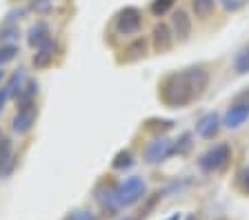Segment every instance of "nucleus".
<instances>
[{"instance_id": "1", "label": "nucleus", "mask_w": 249, "mask_h": 220, "mask_svg": "<svg viewBox=\"0 0 249 220\" xmlns=\"http://www.w3.org/2000/svg\"><path fill=\"white\" fill-rule=\"evenodd\" d=\"M209 85V73L202 67H189L169 73L160 83V100L167 107H187L196 102Z\"/></svg>"}, {"instance_id": "2", "label": "nucleus", "mask_w": 249, "mask_h": 220, "mask_svg": "<svg viewBox=\"0 0 249 220\" xmlns=\"http://www.w3.org/2000/svg\"><path fill=\"white\" fill-rule=\"evenodd\" d=\"M147 196V183L140 176H129L124 178L120 185H116V203H118V209L124 207H134L140 200H145Z\"/></svg>"}, {"instance_id": "3", "label": "nucleus", "mask_w": 249, "mask_h": 220, "mask_svg": "<svg viewBox=\"0 0 249 220\" xmlns=\"http://www.w3.org/2000/svg\"><path fill=\"white\" fill-rule=\"evenodd\" d=\"M229 160H231V147H229V142H216V145L209 147L207 152L198 158V167L205 173H216L227 167Z\"/></svg>"}, {"instance_id": "4", "label": "nucleus", "mask_w": 249, "mask_h": 220, "mask_svg": "<svg viewBox=\"0 0 249 220\" xmlns=\"http://www.w3.org/2000/svg\"><path fill=\"white\" fill-rule=\"evenodd\" d=\"M142 27V14L136 7H124L116 16V32L123 36H136Z\"/></svg>"}, {"instance_id": "5", "label": "nucleus", "mask_w": 249, "mask_h": 220, "mask_svg": "<svg viewBox=\"0 0 249 220\" xmlns=\"http://www.w3.org/2000/svg\"><path fill=\"white\" fill-rule=\"evenodd\" d=\"M174 156V140L165 136H158L147 145L145 149V163L147 165H160Z\"/></svg>"}, {"instance_id": "6", "label": "nucleus", "mask_w": 249, "mask_h": 220, "mask_svg": "<svg viewBox=\"0 0 249 220\" xmlns=\"http://www.w3.org/2000/svg\"><path fill=\"white\" fill-rule=\"evenodd\" d=\"M36 120H38V105L36 102L20 105L18 111H16V116H14V120H11V129L22 136V134H29V131L34 129Z\"/></svg>"}, {"instance_id": "7", "label": "nucleus", "mask_w": 249, "mask_h": 220, "mask_svg": "<svg viewBox=\"0 0 249 220\" xmlns=\"http://www.w3.org/2000/svg\"><path fill=\"white\" fill-rule=\"evenodd\" d=\"M223 127V118L216 114V111H207V114H202L196 122V134L205 140H213L218 136V131Z\"/></svg>"}, {"instance_id": "8", "label": "nucleus", "mask_w": 249, "mask_h": 220, "mask_svg": "<svg viewBox=\"0 0 249 220\" xmlns=\"http://www.w3.org/2000/svg\"><path fill=\"white\" fill-rule=\"evenodd\" d=\"M174 42H176V36L171 32V25L167 22H158V25L151 29V45L158 53H165L174 47Z\"/></svg>"}, {"instance_id": "9", "label": "nucleus", "mask_w": 249, "mask_h": 220, "mask_svg": "<svg viewBox=\"0 0 249 220\" xmlns=\"http://www.w3.org/2000/svg\"><path fill=\"white\" fill-rule=\"evenodd\" d=\"M169 25H171L174 36H176L180 42L189 40V36H192V16H189L182 7H178V9L171 11V22Z\"/></svg>"}, {"instance_id": "10", "label": "nucleus", "mask_w": 249, "mask_h": 220, "mask_svg": "<svg viewBox=\"0 0 249 220\" xmlns=\"http://www.w3.org/2000/svg\"><path fill=\"white\" fill-rule=\"evenodd\" d=\"M249 120V105L247 102H233L227 107L223 116V127L227 129H240Z\"/></svg>"}, {"instance_id": "11", "label": "nucleus", "mask_w": 249, "mask_h": 220, "mask_svg": "<svg viewBox=\"0 0 249 220\" xmlns=\"http://www.w3.org/2000/svg\"><path fill=\"white\" fill-rule=\"evenodd\" d=\"M27 42H29L31 49H40L42 45L47 42H52V32H49V25L47 22H36V25L29 27V32H27Z\"/></svg>"}, {"instance_id": "12", "label": "nucleus", "mask_w": 249, "mask_h": 220, "mask_svg": "<svg viewBox=\"0 0 249 220\" xmlns=\"http://www.w3.org/2000/svg\"><path fill=\"white\" fill-rule=\"evenodd\" d=\"M16 165L14 145L9 138H0V176H9Z\"/></svg>"}, {"instance_id": "13", "label": "nucleus", "mask_w": 249, "mask_h": 220, "mask_svg": "<svg viewBox=\"0 0 249 220\" xmlns=\"http://www.w3.org/2000/svg\"><path fill=\"white\" fill-rule=\"evenodd\" d=\"M53 56H56V45L53 42H47L40 49H36V56H34V67L36 69H47L53 63Z\"/></svg>"}, {"instance_id": "14", "label": "nucleus", "mask_w": 249, "mask_h": 220, "mask_svg": "<svg viewBox=\"0 0 249 220\" xmlns=\"http://www.w3.org/2000/svg\"><path fill=\"white\" fill-rule=\"evenodd\" d=\"M96 200L100 203V207L107 211H118V203H116V187H100L96 189Z\"/></svg>"}, {"instance_id": "15", "label": "nucleus", "mask_w": 249, "mask_h": 220, "mask_svg": "<svg viewBox=\"0 0 249 220\" xmlns=\"http://www.w3.org/2000/svg\"><path fill=\"white\" fill-rule=\"evenodd\" d=\"M25 83H27L25 69H18V71L11 73L9 80H7V85H5V89H7V94H9V98H18V96H20V91H22V87H25Z\"/></svg>"}, {"instance_id": "16", "label": "nucleus", "mask_w": 249, "mask_h": 220, "mask_svg": "<svg viewBox=\"0 0 249 220\" xmlns=\"http://www.w3.org/2000/svg\"><path fill=\"white\" fill-rule=\"evenodd\" d=\"M147 47H149L147 38H136L129 47L124 49V60H129V63H131V60H138V58H142L147 53Z\"/></svg>"}, {"instance_id": "17", "label": "nucleus", "mask_w": 249, "mask_h": 220, "mask_svg": "<svg viewBox=\"0 0 249 220\" xmlns=\"http://www.w3.org/2000/svg\"><path fill=\"white\" fill-rule=\"evenodd\" d=\"M216 9V0H192V11L194 16L200 20H207Z\"/></svg>"}, {"instance_id": "18", "label": "nucleus", "mask_w": 249, "mask_h": 220, "mask_svg": "<svg viewBox=\"0 0 249 220\" xmlns=\"http://www.w3.org/2000/svg\"><path fill=\"white\" fill-rule=\"evenodd\" d=\"M36 96H38V83L36 80H27L22 91H20V96L16 98V102H18V107L29 105V102H36Z\"/></svg>"}, {"instance_id": "19", "label": "nucleus", "mask_w": 249, "mask_h": 220, "mask_svg": "<svg viewBox=\"0 0 249 220\" xmlns=\"http://www.w3.org/2000/svg\"><path fill=\"white\" fill-rule=\"evenodd\" d=\"M192 147H194V134L192 131H182L180 136L174 140V153L185 156V153L192 152Z\"/></svg>"}, {"instance_id": "20", "label": "nucleus", "mask_w": 249, "mask_h": 220, "mask_svg": "<svg viewBox=\"0 0 249 220\" xmlns=\"http://www.w3.org/2000/svg\"><path fill=\"white\" fill-rule=\"evenodd\" d=\"M20 29L16 22H2L0 25V45H11L14 40H18Z\"/></svg>"}, {"instance_id": "21", "label": "nucleus", "mask_w": 249, "mask_h": 220, "mask_svg": "<svg viewBox=\"0 0 249 220\" xmlns=\"http://www.w3.org/2000/svg\"><path fill=\"white\" fill-rule=\"evenodd\" d=\"M174 5H176V0H151L149 11H151V16L162 18V16H167L169 11H174Z\"/></svg>"}, {"instance_id": "22", "label": "nucleus", "mask_w": 249, "mask_h": 220, "mask_svg": "<svg viewBox=\"0 0 249 220\" xmlns=\"http://www.w3.org/2000/svg\"><path fill=\"white\" fill-rule=\"evenodd\" d=\"M233 71L238 73V76L249 73V47H243L236 53V58H233Z\"/></svg>"}, {"instance_id": "23", "label": "nucleus", "mask_w": 249, "mask_h": 220, "mask_svg": "<svg viewBox=\"0 0 249 220\" xmlns=\"http://www.w3.org/2000/svg\"><path fill=\"white\" fill-rule=\"evenodd\" d=\"M131 165H134V153H131L129 149H123V152H118L114 156V163H111V167L118 169V171H123V169H129Z\"/></svg>"}, {"instance_id": "24", "label": "nucleus", "mask_w": 249, "mask_h": 220, "mask_svg": "<svg viewBox=\"0 0 249 220\" xmlns=\"http://www.w3.org/2000/svg\"><path fill=\"white\" fill-rule=\"evenodd\" d=\"M18 53H20V49H18L16 42H11V45H0V67L7 65V63H11Z\"/></svg>"}, {"instance_id": "25", "label": "nucleus", "mask_w": 249, "mask_h": 220, "mask_svg": "<svg viewBox=\"0 0 249 220\" xmlns=\"http://www.w3.org/2000/svg\"><path fill=\"white\" fill-rule=\"evenodd\" d=\"M236 187H238L243 194L249 196V167H243L236 173Z\"/></svg>"}, {"instance_id": "26", "label": "nucleus", "mask_w": 249, "mask_h": 220, "mask_svg": "<svg viewBox=\"0 0 249 220\" xmlns=\"http://www.w3.org/2000/svg\"><path fill=\"white\" fill-rule=\"evenodd\" d=\"M218 2H220V7H223L225 11L233 14V11H240V9H243L249 0H218Z\"/></svg>"}, {"instance_id": "27", "label": "nucleus", "mask_w": 249, "mask_h": 220, "mask_svg": "<svg viewBox=\"0 0 249 220\" xmlns=\"http://www.w3.org/2000/svg\"><path fill=\"white\" fill-rule=\"evenodd\" d=\"M65 220H96V216H93L89 209H76V211H71Z\"/></svg>"}, {"instance_id": "28", "label": "nucleus", "mask_w": 249, "mask_h": 220, "mask_svg": "<svg viewBox=\"0 0 249 220\" xmlns=\"http://www.w3.org/2000/svg\"><path fill=\"white\" fill-rule=\"evenodd\" d=\"M174 127V120H149V129H160V131H167Z\"/></svg>"}, {"instance_id": "29", "label": "nucleus", "mask_w": 249, "mask_h": 220, "mask_svg": "<svg viewBox=\"0 0 249 220\" xmlns=\"http://www.w3.org/2000/svg\"><path fill=\"white\" fill-rule=\"evenodd\" d=\"M49 7H52V0H34L31 2V9L34 11H49Z\"/></svg>"}, {"instance_id": "30", "label": "nucleus", "mask_w": 249, "mask_h": 220, "mask_svg": "<svg viewBox=\"0 0 249 220\" xmlns=\"http://www.w3.org/2000/svg\"><path fill=\"white\" fill-rule=\"evenodd\" d=\"M27 16V9H14L7 14V20L5 22H16V20H20V18Z\"/></svg>"}, {"instance_id": "31", "label": "nucleus", "mask_w": 249, "mask_h": 220, "mask_svg": "<svg viewBox=\"0 0 249 220\" xmlns=\"http://www.w3.org/2000/svg\"><path fill=\"white\" fill-rule=\"evenodd\" d=\"M7 100H9V94H7V89H5V87H0V111L5 109Z\"/></svg>"}, {"instance_id": "32", "label": "nucleus", "mask_w": 249, "mask_h": 220, "mask_svg": "<svg viewBox=\"0 0 249 220\" xmlns=\"http://www.w3.org/2000/svg\"><path fill=\"white\" fill-rule=\"evenodd\" d=\"M236 102H247V105H249V89H247V91H243V94H238V96H236Z\"/></svg>"}, {"instance_id": "33", "label": "nucleus", "mask_w": 249, "mask_h": 220, "mask_svg": "<svg viewBox=\"0 0 249 220\" xmlns=\"http://www.w3.org/2000/svg\"><path fill=\"white\" fill-rule=\"evenodd\" d=\"M167 220H180V214H174L171 218H167Z\"/></svg>"}, {"instance_id": "34", "label": "nucleus", "mask_w": 249, "mask_h": 220, "mask_svg": "<svg viewBox=\"0 0 249 220\" xmlns=\"http://www.w3.org/2000/svg\"><path fill=\"white\" fill-rule=\"evenodd\" d=\"M2 78H5V71H2V67H0V83H2Z\"/></svg>"}, {"instance_id": "35", "label": "nucleus", "mask_w": 249, "mask_h": 220, "mask_svg": "<svg viewBox=\"0 0 249 220\" xmlns=\"http://www.w3.org/2000/svg\"><path fill=\"white\" fill-rule=\"evenodd\" d=\"M120 220H138V218H131V216H124V218H120Z\"/></svg>"}, {"instance_id": "36", "label": "nucleus", "mask_w": 249, "mask_h": 220, "mask_svg": "<svg viewBox=\"0 0 249 220\" xmlns=\"http://www.w3.org/2000/svg\"><path fill=\"white\" fill-rule=\"evenodd\" d=\"M187 220H198V218H196V216H189V218H187Z\"/></svg>"}, {"instance_id": "37", "label": "nucleus", "mask_w": 249, "mask_h": 220, "mask_svg": "<svg viewBox=\"0 0 249 220\" xmlns=\"http://www.w3.org/2000/svg\"><path fill=\"white\" fill-rule=\"evenodd\" d=\"M0 138H2V134H0Z\"/></svg>"}]
</instances>
